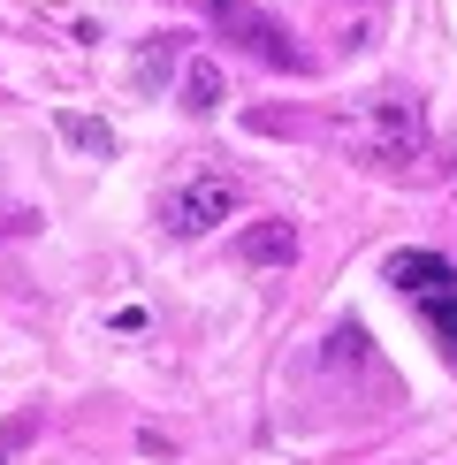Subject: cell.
Instances as JSON below:
<instances>
[{
    "label": "cell",
    "instance_id": "6da1fadb",
    "mask_svg": "<svg viewBox=\"0 0 457 465\" xmlns=\"http://www.w3.org/2000/svg\"><path fill=\"white\" fill-rule=\"evenodd\" d=\"M335 138H343V153H351L358 168H412L419 153H427V114H419V100H404V92H381V100H358L343 114Z\"/></svg>",
    "mask_w": 457,
    "mask_h": 465
},
{
    "label": "cell",
    "instance_id": "9c48e42d",
    "mask_svg": "<svg viewBox=\"0 0 457 465\" xmlns=\"http://www.w3.org/2000/svg\"><path fill=\"white\" fill-rule=\"evenodd\" d=\"M358 343H366V336H358V328H335V343H328V359L343 366V359H358Z\"/></svg>",
    "mask_w": 457,
    "mask_h": 465
},
{
    "label": "cell",
    "instance_id": "8992f818",
    "mask_svg": "<svg viewBox=\"0 0 457 465\" xmlns=\"http://www.w3.org/2000/svg\"><path fill=\"white\" fill-rule=\"evenodd\" d=\"M62 138H69L76 153H92V161H107V153H114V130L92 123V114H62Z\"/></svg>",
    "mask_w": 457,
    "mask_h": 465
},
{
    "label": "cell",
    "instance_id": "52a82bcc",
    "mask_svg": "<svg viewBox=\"0 0 457 465\" xmlns=\"http://www.w3.org/2000/svg\"><path fill=\"white\" fill-rule=\"evenodd\" d=\"M419 313H427V328H434V343L457 359V290H434V298H419Z\"/></svg>",
    "mask_w": 457,
    "mask_h": 465
},
{
    "label": "cell",
    "instance_id": "ba28073f",
    "mask_svg": "<svg viewBox=\"0 0 457 465\" xmlns=\"http://www.w3.org/2000/svg\"><path fill=\"white\" fill-rule=\"evenodd\" d=\"M160 76H168V38H152V46H145V62H138V84L152 92Z\"/></svg>",
    "mask_w": 457,
    "mask_h": 465
},
{
    "label": "cell",
    "instance_id": "277c9868",
    "mask_svg": "<svg viewBox=\"0 0 457 465\" xmlns=\"http://www.w3.org/2000/svg\"><path fill=\"white\" fill-rule=\"evenodd\" d=\"M237 260H244V267H290V260H297V222H282V214L252 222V229L237 237Z\"/></svg>",
    "mask_w": 457,
    "mask_h": 465
},
{
    "label": "cell",
    "instance_id": "7a4b0ae2",
    "mask_svg": "<svg viewBox=\"0 0 457 465\" xmlns=\"http://www.w3.org/2000/svg\"><path fill=\"white\" fill-rule=\"evenodd\" d=\"M237 206H244V183L237 176H183L160 199V229H168V237H206V229H221Z\"/></svg>",
    "mask_w": 457,
    "mask_h": 465
},
{
    "label": "cell",
    "instance_id": "5b68a950",
    "mask_svg": "<svg viewBox=\"0 0 457 465\" xmlns=\"http://www.w3.org/2000/svg\"><path fill=\"white\" fill-rule=\"evenodd\" d=\"M221 100H228V76L206 62V54H199V62H183V107L190 114H214Z\"/></svg>",
    "mask_w": 457,
    "mask_h": 465
},
{
    "label": "cell",
    "instance_id": "3957f363",
    "mask_svg": "<svg viewBox=\"0 0 457 465\" xmlns=\"http://www.w3.org/2000/svg\"><path fill=\"white\" fill-rule=\"evenodd\" d=\"M404 298L419 305V298H434V290H457V267L442 260V252H389V267H381Z\"/></svg>",
    "mask_w": 457,
    "mask_h": 465
}]
</instances>
